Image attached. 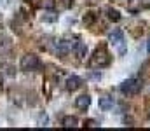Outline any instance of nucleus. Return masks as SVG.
<instances>
[{
    "label": "nucleus",
    "instance_id": "11",
    "mask_svg": "<svg viewBox=\"0 0 150 131\" xmlns=\"http://www.w3.org/2000/svg\"><path fill=\"white\" fill-rule=\"evenodd\" d=\"M107 16H108V19H112V21H119V19H120V12H119L117 9H113V7H108V9H107Z\"/></svg>",
    "mask_w": 150,
    "mask_h": 131
},
{
    "label": "nucleus",
    "instance_id": "10",
    "mask_svg": "<svg viewBox=\"0 0 150 131\" xmlns=\"http://www.w3.org/2000/svg\"><path fill=\"white\" fill-rule=\"evenodd\" d=\"M42 21H44V23H54V21H58V14H56L52 9H47V11L42 14Z\"/></svg>",
    "mask_w": 150,
    "mask_h": 131
},
{
    "label": "nucleus",
    "instance_id": "4",
    "mask_svg": "<svg viewBox=\"0 0 150 131\" xmlns=\"http://www.w3.org/2000/svg\"><path fill=\"white\" fill-rule=\"evenodd\" d=\"M65 87H67L68 91H77L79 87H82V79H80L79 75H70V77L67 79V82H65Z\"/></svg>",
    "mask_w": 150,
    "mask_h": 131
},
{
    "label": "nucleus",
    "instance_id": "12",
    "mask_svg": "<svg viewBox=\"0 0 150 131\" xmlns=\"http://www.w3.org/2000/svg\"><path fill=\"white\" fill-rule=\"evenodd\" d=\"M54 5H56L54 0H42V7L44 9H54Z\"/></svg>",
    "mask_w": 150,
    "mask_h": 131
},
{
    "label": "nucleus",
    "instance_id": "6",
    "mask_svg": "<svg viewBox=\"0 0 150 131\" xmlns=\"http://www.w3.org/2000/svg\"><path fill=\"white\" fill-rule=\"evenodd\" d=\"M108 39H110V42L115 44V45H122V42H124V32L119 30V28H115L113 32H110Z\"/></svg>",
    "mask_w": 150,
    "mask_h": 131
},
{
    "label": "nucleus",
    "instance_id": "13",
    "mask_svg": "<svg viewBox=\"0 0 150 131\" xmlns=\"http://www.w3.org/2000/svg\"><path fill=\"white\" fill-rule=\"evenodd\" d=\"M84 124H86L87 128H98V126H100V123H98V121H94V119H87Z\"/></svg>",
    "mask_w": 150,
    "mask_h": 131
},
{
    "label": "nucleus",
    "instance_id": "18",
    "mask_svg": "<svg viewBox=\"0 0 150 131\" xmlns=\"http://www.w3.org/2000/svg\"><path fill=\"white\" fill-rule=\"evenodd\" d=\"M119 2H129V0H119Z\"/></svg>",
    "mask_w": 150,
    "mask_h": 131
},
{
    "label": "nucleus",
    "instance_id": "7",
    "mask_svg": "<svg viewBox=\"0 0 150 131\" xmlns=\"http://www.w3.org/2000/svg\"><path fill=\"white\" fill-rule=\"evenodd\" d=\"M72 52H74L79 59H82V58H86V56H87V45H86L84 42H75L74 51H72Z\"/></svg>",
    "mask_w": 150,
    "mask_h": 131
},
{
    "label": "nucleus",
    "instance_id": "2",
    "mask_svg": "<svg viewBox=\"0 0 150 131\" xmlns=\"http://www.w3.org/2000/svg\"><path fill=\"white\" fill-rule=\"evenodd\" d=\"M19 68L23 72H35V70H40L42 68V63H40L38 56H35V54H25L21 58Z\"/></svg>",
    "mask_w": 150,
    "mask_h": 131
},
{
    "label": "nucleus",
    "instance_id": "19",
    "mask_svg": "<svg viewBox=\"0 0 150 131\" xmlns=\"http://www.w3.org/2000/svg\"><path fill=\"white\" fill-rule=\"evenodd\" d=\"M149 119H150V117H149Z\"/></svg>",
    "mask_w": 150,
    "mask_h": 131
},
{
    "label": "nucleus",
    "instance_id": "15",
    "mask_svg": "<svg viewBox=\"0 0 150 131\" xmlns=\"http://www.w3.org/2000/svg\"><path fill=\"white\" fill-rule=\"evenodd\" d=\"M140 4H142V9H149L150 7V0H140Z\"/></svg>",
    "mask_w": 150,
    "mask_h": 131
},
{
    "label": "nucleus",
    "instance_id": "5",
    "mask_svg": "<svg viewBox=\"0 0 150 131\" xmlns=\"http://www.w3.org/2000/svg\"><path fill=\"white\" fill-rule=\"evenodd\" d=\"M89 105H91V96L89 94H80L79 98H75V107L77 108L86 110V108H89Z\"/></svg>",
    "mask_w": 150,
    "mask_h": 131
},
{
    "label": "nucleus",
    "instance_id": "17",
    "mask_svg": "<svg viewBox=\"0 0 150 131\" xmlns=\"http://www.w3.org/2000/svg\"><path fill=\"white\" fill-rule=\"evenodd\" d=\"M147 49H149V52H150V40L147 42Z\"/></svg>",
    "mask_w": 150,
    "mask_h": 131
},
{
    "label": "nucleus",
    "instance_id": "14",
    "mask_svg": "<svg viewBox=\"0 0 150 131\" xmlns=\"http://www.w3.org/2000/svg\"><path fill=\"white\" fill-rule=\"evenodd\" d=\"M93 21H94V14H93V12H89L87 16H84V23H86V25H91Z\"/></svg>",
    "mask_w": 150,
    "mask_h": 131
},
{
    "label": "nucleus",
    "instance_id": "8",
    "mask_svg": "<svg viewBox=\"0 0 150 131\" xmlns=\"http://www.w3.org/2000/svg\"><path fill=\"white\" fill-rule=\"evenodd\" d=\"M100 108L101 110H110V108H113V98L112 96H108V94L101 96L100 98Z\"/></svg>",
    "mask_w": 150,
    "mask_h": 131
},
{
    "label": "nucleus",
    "instance_id": "3",
    "mask_svg": "<svg viewBox=\"0 0 150 131\" xmlns=\"http://www.w3.org/2000/svg\"><path fill=\"white\" fill-rule=\"evenodd\" d=\"M140 89H142V82L138 79H127L120 84V93L126 96H134L140 93Z\"/></svg>",
    "mask_w": 150,
    "mask_h": 131
},
{
    "label": "nucleus",
    "instance_id": "9",
    "mask_svg": "<svg viewBox=\"0 0 150 131\" xmlns=\"http://www.w3.org/2000/svg\"><path fill=\"white\" fill-rule=\"evenodd\" d=\"M61 124H63V128H77L79 126V119L75 115H65Z\"/></svg>",
    "mask_w": 150,
    "mask_h": 131
},
{
    "label": "nucleus",
    "instance_id": "1",
    "mask_svg": "<svg viewBox=\"0 0 150 131\" xmlns=\"http://www.w3.org/2000/svg\"><path fill=\"white\" fill-rule=\"evenodd\" d=\"M110 61H112V56L108 54V51L105 47H98L93 52V56L89 59V65L94 67V68H105V67L110 65Z\"/></svg>",
    "mask_w": 150,
    "mask_h": 131
},
{
    "label": "nucleus",
    "instance_id": "16",
    "mask_svg": "<svg viewBox=\"0 0 150 131\" xmlns=\"http://www.w3.org/2000/svg\"><path fill=\"white\" fill-rule=\"evenodd\" d=\"M72 2H74V0H63L61 4H63V7H65V9H68V7L72 5Z\"/></svg>",
    "mask_w": 150,
    "mask_h": 131
}]
</instances>
